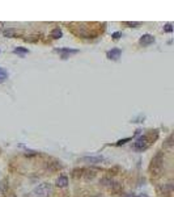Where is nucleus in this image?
<instances>
[{
    "label": "nucleus",
    "instance_id": "18",
    "mask_svg": "<svg viewBox=\"0 0 174 197\" xmlns=\"http://www.w3.org/2000/svg\"><path fill=\"white\" fill-rule=\"evenodd\" d=\"M131 139V138H126V139H120V141H118V142L115 143L117 146H120V144H123V143H126V142H128V141Z\"/></svg>",
    "mask_w": 174,
    "mask_h": 197
},
{
    "label": "nucleus",
    "instance_id": "9",
    "mask_svg": "<svg viewBox=\"0 0 174 197\" xmlns=\"http://www.w3.org/2000/svg\"><path fill=\"white\" fill-rule=\"evenodd\" d=\"M51 37L55 38V39L63 37V32H62V29L59 28V26H57V28H54V29L51 30Z\"/></svg>",
    "mask_w": 174,
    "mask_h": 197
},
{
    "label": "nucleus",
    "instance_id": "6",
    "mask_svg": "<svg viewBox=\"0 0 174 197\" xmlns=\"http://www.w3.org/2000/svg\"><path fill=\"white\" fill-rule=\"evenodd\" d=\"M139 42H140V45H143V46H148V45L155 42V37H153L152 34H143L139 39Z\"/></svg>",
    "mask_w": 174,
    "mask_h": 197
},
{
    "label": "nucleus",
    "instance_id": "4",
    "mask_svg": "<svg viewBox=\"0 0 174 197\" xmlns=\"http://www.w3.org/2000/svg\"><path fill=\"white\" fill-rule=\"evenodd\" d=\"M55 51L59 53V54L62 55V58H63V59H67V58H70L71 55H75V54H77V53H79L77 49H70V47L55 49Z\"/></svg>",
    "mask_w": 174,
    "mask_h": 197
},
{
    "label": "nucleus",
    "instance_id": "12",
    "mask_svg": "<svg viewBox=\"0 0 174 197\" xmlns=\"http://www.w3.org/2000/svg\"><path fill=\"white\" fill-rule=\"evenodd\" d=\"M5 79H8V72H7V70L0 67V81H4Z\"/></svg>",
    "mask_w": 174,
    "mask_h": 197
},
{
    "label": "nucleus",
    "instance_id": "11",
    "mask_svg": "<svg viewBox=\"0 0 174 197\" xmlns=\"http://www.w3.org/2000/svg\"><path fill=\"white\" fill-rule=\"evenodd\" d=\"M15 33H16V29L8 28V29H5L4 30V36L5 37H8V38H12V37H15Z\"/></svg>",
    "mask_w": 174,
    "mask_h": 197
},
{
    "label": "nucleus",
    "instance_id": "20",
    "mask_svg": "<svg viewBox=\"0 0 174 197\" xmlns=\"http://www.w3.org/2000/svg\"><path fill=\"white\" fill-rule=\"evenodd\" d=\"M126 197H135V196H134V195H127Z\"/></svg>",
    "mask_w": 174,
    "mask_h": 197
},
{
    "label": "nucleus",
    "instance_id": "17",
    "mask_svg": "<svg viewBox=\"0 0 174 197\" xmlns=\"http://www.w3.org/2000/svg\"><path fill=\"white\" fill-rule=\"evenodd\" d=\"M164 30L168 32V33H172L173 32V28H172V24H166L165 28H164Z\"/></svg>",
    "mask_w": 174,
    "mask_h": 197
},
{
    "label": "nucleus",
    "instance_id": "16",
    "mask_svg": "<svg viewBox=\"0 0 174 197\" xmlns=\"http://www.w3.org/2000/svg\"><path fill=\"white\" fill-rule=\"evenodd\" d=\"M111 37H113L114 39H119L120 37H122V33H120V32H115V33H113V34H111Z\"/></svg>",
    "mask_w": 174,
    "mask_h": 197
},
{
    "label": "nucleus",
    "instance_id": "2",
    "mask_svg": "<svg viewBox=\"0 0 174 197\" xmlns=\"http://www.w3.org/2000/svg\"><path fill=\"white\" fill-rule=\"evenodd\" d=\"M161 167H162V154L161 153H157L152 159V164H151V171L155 172V175L161 171Z\"/></svg>",
    "mask_w": 174,
    "mask_h": 197
},
{
    "label": "nucleus",
    "instance_id": "13",
    "mask_svg": "<svg viewBox=\"0 0 174 197\" xmlns=\"http://www.w3.org/2000/svg\"><path fill=\"white\" fill-rule=\"evenodd\" d=\"M124 25H127V26H131V28H135V26H139L140 25V22H136V21H124Z\"/></svg>",
    "mask_w": 174,
    "mask_h": 197
},
{
    "label": "nucleus",
    "instance_id": "3",
    "mask_svg": "<svg viewBox=\"0 0 174 197\" xmlns=\"http://www.w3.org/2000/svg\"><path fill=\"white\" fill-rule=\"evenodd\" d=\"M149 144H151V142H149L148 136H142V137H139L136 139L134 147H135V150H137V151H144V150L148 149Z\"/></svg>",
    "mask_w": 174,
    "mask_h": 197
},
{
    "label": "nucleus",
    "instance_id": "10",
    "mask_svg": "<svg viewBox=\"0 0 174 197\" xmlns=\"http://www.w3.org/2000/svg\"><path fill=\"white\" fill-rule=\"evenodd\" d=\"M13 53H15V54L24 55V54H28L29 50H28V47H16V49H13Z\"/></svg>",
    "mask_w": 174,
    "mask_h": 197
},
{
    "label": "nucleus",
    "instance_id": "7",
    "mask_svg": "<svg viewBox=\"0 0 174 197\" xmlns=\"http://www.w3.org/2000/svg\"><path fill=\"white\" fill-rule=\"evenodd\" d=\"M120 54H122V50L120 49H111L106 53V57L109 59H113V61H117V59H119Z\"/></svg>",
    "mask_w": 174,
    "mask_h": 197
},
{
    "label": "nucleus",
    "instance_id": "5",
    "mask_svg": "<svg viewBox=\"0 0 174 197\" xmlns=\"http://www.w3.org/2000/svg\"><path fill=\"white\" fill-rule=\"evenodd\" d=\"M102 160H104L102 156H84V158H80L79 162L88 163V164H96V163H101Z\"/></svg>",
    "mask_w": 174,
    "mask_h": 197
},
{
    "label": "nucleus",
    "instance_id": "15",
    "mask_svg": "<svg viewBox=\"0 0 174 197\" xmlns=\"http://www.w3.org/2000/svg\"><path fill=\"white\" fill-rule=\"evenodd\" d=\"M94 175H96V171H88V175L85 177H87V180H89V179H93Z\"/></svg>",
    "mask_w": 174,
    "mask_h": 197
},
{
    "label": "nucleus",
    "instance_id": "19",
    "mask_svg": "<svg viewBox=\"0 0 174 197\" xmlns=\"http://www.w3.org/2000/svg\"><path fill=\"white\" fill-rule=\"evenodd\" d=\"M135 197H148L147 195H139V196H135Z\"/></svg>",
    "mask_w": 174,
    "mask_h": 197
},
{
    "label": "nucleus",
    "instance_id": "14",
    "mask_svg": "<svg viewBox=\"0 0 174 197\" xmlns=\"http://www.w3.org/2000/svg\"><path fill=\"white\" fill-rule=\"evenodd\" d=\"M101 183L105 184V185H113V180H110V179H102L101 180Z\"/></svg>",
    "mask_w": 174,
    "mask_h": 197
},
{
    "label": "nucleus",
    "instance_id": "1",
    "mask_svg": "<svg viewBox=\"0 0 174 197\" xmlns=\"http://www.w3.org/2000/svg\"><path fill=\"white\" fill-rule=\"evenodd\" d=\"M52 192V185L50 183H42L33 190V196L34 197H48Z\"/></svg>",
    "mask_w": 174,
    "mask_h": 197
},
{
    "label": "nucleus",
    "instance_id": "8",
    "mask_svg": "<svg viewBox=\"0 0 174 197\" xmlns=\"http://www.w3.org/2000/svg\"><path fill=\"white\" fill-rule=\"evenodd\" d=\"M57 185L59 187V188H65V187L68 185V177L64 176V175L59 176L57 179Z\"/></svg>",
    "mask_w": 174,
    "mask_h": 197
}]
</instances>
